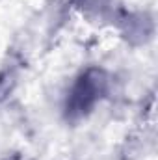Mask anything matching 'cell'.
Here are the masks:
<instances>
[{
	"instance_id": "cell-1",
	"label": "cell",
	"mask_w": 158,
	"mask_h": 160,
	"mask_svg": "<svg viewBox=\"0 0 158 160\" xmlns=\"http://www.w3.org/2000/svg\"><path fill=\"white\" fill-rule=\"evenodd\" d=\"M106 89V75L99 69H89L86 75H82L77 86L71 91V97L67 101V116L80 118L84 116L95 101L104 93Z\"/></svg>"
},
{
	"instance_id": "cell-2",
	"label": "cell",
	"mask_w": 158,
	"mask_h": 160,
	"mask_svg": "<svg viewBox=\"0 0 158 160\" xmlns=\"http://www.w3.org/2000/svg\"><path fill=\"white\" fill-rule=\"evenodd\" d=\"M11 88H13V77H11L9 73L2 75V77H0V101H4V99L9 95Z\"/></svg>"
},
{
	"instance_id": "cell-3",
	"label": "cell",
	"mask_w": 158,
	"mask_h": 160,
	"mask_svg": "<svg viewBox=\"0 0 158 160\" xmlns=\"http://www.w3.org/2000/svg\"><path fill=\"white\" fill-rule=\"evenodd\" d=\"M15 160H19V158H15Z\"/></svg>"
}]
</instances>
